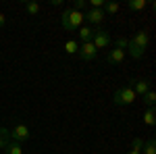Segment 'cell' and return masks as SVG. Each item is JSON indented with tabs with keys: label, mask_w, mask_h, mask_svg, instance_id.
<instances>
[{
	"label": "cell",
	"mask_w": 156,
	"mask_h": 154,
	"mask_svg": "<svg viewBox=\"0 0 156 154\" xmlns=\"http://www.w3.org/2000/svg\"><path fill=\"white\" fill-rule=\"evenodd\" d=\"M148 42H150V34L146 29L137 31L131 40H127V52H129V56L131 59H142L146 48H148Z\"/></svg>",
	"instance_id": "cell-1"
},
{
	"label": "cell",
	"mask_w": 156,
	"mask_h": 154,
	"mask_svg": "<svg viewBox=\"0 0 156 154\" xmlns=\"http://www.w3.org/2000/svg\"><path fill=\"white\" fill-rule=\"evenodd\" d=\"M142 150H144V154H156V142H154V138H150V140L142 146Z\"/></svg>",
	"instance_id": "cell-15"
},
{
	"label": "cell",
	"mask_w": 156,
	"mask_h": 154,
	"mask_svg": "<svg viewBox=\"0 0 156 154\" xmlns=\"http://www.w3.org/2000/svg\"><path fill=\"white\" fill-rule=\"evenodd\" d=\"M135 100H137V96H135V92H133L129 85H123V88H119V90L115 92V96H112V102H115L117 106L133 104Z\"/></svg>",
	"instance_id": "cell-3"
},
{
	"label": "cell",
	"mask_w": 156,
	"mask_h": 154,
	"mask_svg": "<svg viewBox=\"0 0 156 154\" xmlns=\"http://www.w3.org/2000/svg\"><path fill=\"white\" fill-rule=\"evenodd\" d=\"M144 123L148 125V127H152V125L156 123V117H154V108H148V110L144 113Z\"/></svg>",
	"instance_id": "cell-14"
},
{
	"label": "cell",
	"mask_w": 156,
	"mask_h": 154,
	"mask_svg": "<svg viewBox=\"0 0 156 154\" xmlns=\"http://www.w3.org/2000/svg\"><path fill=\"white\" fill-rule=\"evenodd\" d=\"M25 11H27V15H37L40 13V4L37 2H27L25 4Z\"/></svg>",
	"instance_id": "cell-19"
},
{
	"label": "cell",
	"mask_w": 156,
	"mask_h": 154,
	"mask_svg": "<svg viewBox=\"0 0 156 154\" xmlns=\"http://www.w3.org/2000/svg\"><path fill=\"white\" fill-rule=\"evenodd\" d=\"M4 154H23V148H21V144L19 142H9L6 144V148H4Z\"/></svg>",
	"instance_id": "cell-11"
},
{
	"label": "cell",
	"mask_w": 156,
	"mask_h": 154,
	"mask_svg": "<svg viewBox=\"0 0 156 154\" xmlns=\"http://www.w3.org/2000/svg\"><path fill=\"white\" fill-rule=\"evenodd\" d=\"M127 6H129L131 11H142V9H146V6H148V0H131Z\"/></svg>",
	"instance_id": "cell-16"
},
{
	"label": "cell",
	"mask_w": 156,
	"mask_h": 154,
	"mask_svg": "<svg viewBox=\"0 0 156 154\" xmlns=\"http://www.w3.org/2000/svg\"><path fill=\"white\" fill-rule=\"evenodd\" d=\"M29 135H31V133H29V127H27L25 123H17V125L11 129V140L12 142H19V144L27 142Z\"/></svg>",
	"instance_id": "cell-5"
},
{
	"label": "cell",
	"mask_w": 156,
	"mask_h": 154,
	"mask_svg": "<svg viewBox=\"0 0 156 154\" xmlns=\"http://www.w3.org/2000/svg\"><path fill=\"white\" fill-rule=\"evenodd\" d=\"M104 6V0H92V9H102Z\"/></svg>",
	"instance_id": "cell-23"
},
{
	"label": "cell",
	"mask_w": 156,
	"mask_h": 154,
	"mask_svg": "<svg viewBox=\"0 0 156 154\" xmlns=\"http://www.w3.org/2000/svg\"><path fill=\"white\" fill-rule=\"evenodd\" d=\"M4 25H6V17H4V15H2V13H0V29H2V27H4Z\"/></svg>",
	"instance_id": "cell-24"
},
{
	"label": "cell",
	"mask_w": 156,
	"mask_h": 154,
	"mask_svg": "<svg viewBox=\"0 0 156 154\" xmlns=\"http://www.w3.org/2000/svg\"><path fill=\"white\" fill-rule=\"evenodd\" d=\"M144 102L148 104V108H154V104H156V94L152 92V90H148L144 94Z\"/></svg>",
	"instance_id": "cell-17"
},
{
	"label": "cell",
	"mask_w": 156,
	"mask_h": 154,
	"mask_svg": "<svg viewBox=\"0 0 156 154\" xmlns=\"http://www.w3.org/2000/svg\"><path fill=\"white\" fill-rule=\"evenodd\" d=\"M92 44L96 46V50H102V48L110 46V34L106 29H96L94 31V38H92Z\"/></svg>",
	"instance_id": "cell-6"
},
{
	"label": "cell",
	"mask_w": 156,
	"mask_h": 154,
	"mask_svg": "<svg viewBox=\"0 0 156 154\" xmlns=\"http://www.w3.org/2000/svg\"><path fill=\"white\" fill-rule=\"evenodd\" d=\"M117 48L125 50V48H127V40H125V38H119V40H117Z\"/></svg>",
	"instance_id": "cell-22"
},
{
	"label": "cell",
	"mask_w": 156,
	"mask_h": 154,
	"mask_svg": "<svg viewBox=\"0 0 156 154\" xmlns=\"http://www.w3.org/2000/svg\"><path fill=\"white\" fill-rule=\"evenodd\" d=\"M83 21H85L83 13L73 11V9H65L62 15H60V25H62L65 31H75V29H79V27L83 25Z\"/></svg>",
	"instance_id": "cell-2"
},
{
	"label": "cell",
	"mask_w": 156,
	"mask_h": 154,
	"mask_svg": "<svg viewBox=\"0 0 156 154\" xmlns=\"http://www.w3.org/2000/svg\"><path fill=\"white\" fill-rule=\"evenodd\" d=\"M127 154H142V150H133V148H131V150H129Z\"/></svg>",
	"instance_id": "cell-25"
},
{
	"label": "cell",
	"mask_w": 156,
	"mask_h": 154,
	"mask_svg": "<svg viewBox=\"0 0 156 154\" xmlns=\"http://www.w3.org/2000/svg\"><path fill=\"white\" fill-rule=\"evenodd\" d=\"M65 50H67V54H75V52L79 50V44H77V40H69V42L65 44Z\"/></svg>",
	"instance_id": "cell-18"
},
{
	"label": "cell",
	"mask_w": 156,
	"mask_h": 154,
	"mask_svg": "<svg viewBox=\"0 0 156 154\" xmlns=\"http://www.w3.org/2000/svg\"><path fill=\"white\" fill-rule=\"evenodd\" d=\"M94 31H96V29H94L92 25H81V27L77 29L81 44H87V42H92V38H94Z\"/></svg>",
	"instance_id": "cell-10"
},
{
	"label": "cell",
	"mask_w": 156,
	"mask_h": 154,
	"mask_svg": "<svg viewBox=\"0 0 156 154\" xmlns=\"http://www.w3.org/2000/svg\"><path fill=\"white\" fill-rule=\"evenodd\" d=\"M142 146H144V140H142V138H135V140H133V144H131L133 150H142Z\"/></svg>",
	"instance_id": "cell-21"
},
{
	"label": "cell",
	"mask_w": 156,
	"mask_h": 154,
	"mask_svg": "<svg viewBox=\"0 0 156 154\" xmlns=\"http://www.w3.org/2000/svg\"><path fill=\"white\" fill-rule=\"evenodd\" d=\"M9 142H11V131L6 129V127H0V148L4 150Z\"/></svg>",
	"instance_id": "cell-12"
},
{
	"label": "cell",
	"mask_w": 156,
	"mask_h": 154,
	"mask_svg": "<svg viewBox=\"0 0 156 154\" xmlns=\"http://www.w3.org/2000/svg\"><path fill=\"white\" fill-rule=\"evenodd\" d=\"M125 60V50H121V48H112L110 52H108V56H106V63L108 65H121Z\"/></svg>",
	"instance_id": "cell-9"
},
{
	"label": "cell",
	"mask_w": 156,
	"mask_h": 154,
	"mask_svg": "<svg viewBox=\"0 0 156 154\" xmlns=\"http://www.w3.org/2000/svg\"><path fill=\"white\" fill-rule=\"evenodd\" d=\"M83 17H85V21H87V23L94 27V25H100V23H102L106 15L102 13V9H90V11L85 13Z\"/></svg>",
	"instance_id": "cell-7"
},
{
	"label": "cell",
	"mask_w": 156,
	"mask_h": 154,
	"mask_svg": "<svg viewBox=\"0 0 156 154\" xmlns=\"http://www.w3.org/2000/svg\"><path fill=\"white\" fill-rule=\"evenodd\" d=\"M77 54H79V59L83 60V63H92V60H96L98 50H96V46H94L92 42H87V44H79Z\"/></svg>",
	"instance_id": "cell-4"
},
{
	"label": "cell",
	"mask_w": 156,
	"mask_h": 154,
	"mask_svg": "<svg viewBox=\"0 0 156 154\" xmlns=\"http://www.w3.org/2000/svg\"><path fill=\"white\" fill-rule=\"evenodd\" d=\"M117 11H119V4L117 2H104V6H102V13L104 15H115Z\"/></svg>",
	"instance_id": "cell-13"
},
{
	"label": "cell",
	"mask_w": 156,
	"mask_h": 154,
	"mask_svg": "<svg viewBox=\"0 0 156 154\" xmlns=\"http://www.w3.org/2000/svg\"><path fill=\"white\" fill-rule=\"evenodd\" d=\"M127 85H129L133 92H135V96H144L146 92L150 90V83L146 81V79H131Z\"/></svg>",
	"instance_id": "cell-8"
},
{
	"label": "cell",
	"mask_w": 156,
	"mask_h": 154,
	"mask_svg": "<svg viewBox=\"0 0 156 154\" xmlns=\"http://www.w3.org/2000/svg\"><path fill=\"white\" fill-rule=\"evenodd\" d=\"M85 6H87V2H85V0H73V6H71V9H73V11H79V13H81Z\"/></svg>",
	"instance_id": "cell-20"
}]
</instances>
